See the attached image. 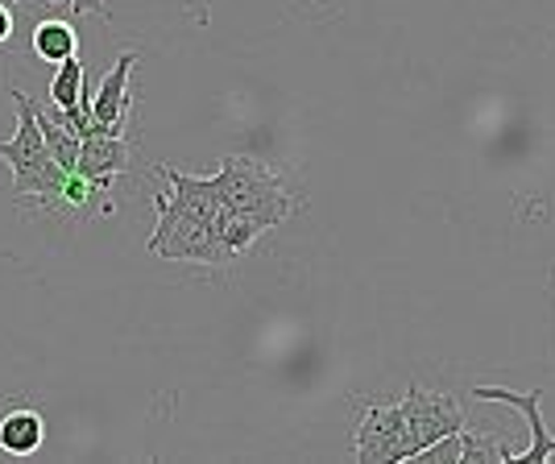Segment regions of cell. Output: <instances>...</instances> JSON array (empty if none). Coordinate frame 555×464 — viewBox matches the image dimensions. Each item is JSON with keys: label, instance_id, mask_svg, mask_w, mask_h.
Masks as SVG:
<instances>
[{"label": "cell", "instance_id": "obj_2", "mask_svg": "<svg viewBox=\"0 0 555 464\" xmlns=\"http://www.w3.org/2000/svg\"><path fill=\"white\" fill-rule=\"evenodd\" d=\"M13 104H17V133H13V141H0V163H9V170H13V199L17 204L34 199V208L54 211V199H59V186H63L67 170H59L50 158L34 95H25L17 88Z\"/></svg>", "mask_w": 555, "mask_h": 464}, {"label": "cell", "instance_id": "obj_12", "mask_svg": "<svg viewBox=\"0 0 555 464\" xmlns=\"http://www.w3.org/2000/svg\"><path fill=\"white\" fill-rule=\"evenodd\" d=\"M38 125H42V141H47L54 166H59V170H75V163H79V141L83 138H79L70 125H63V120H54L50 113H42V108H38Z\"/></svg>", "mask_w": 555, "mask_h": 464}, {"label": "cell", "instance_id": "obj_3", "mask_svg": "<svg viewBox=\"0 0 555 464\" xmlns=\"http://www.w3.org/2000/svg\"><path fill=\"white\" fill-rule=\"evenodd\" d=\"M145 249L163 261H199V266H229V257L220 249L211 220L191 216L179 204H170L166 195H158V224L150 232Z\"/></svg>", "mask_w": 555, "mask_h": 464}, {"label": "cell", "instance_id": "obj_1", "mask_svg": "<svg viewBox=\"0 0 555 464\" xmlns=\"http://www.w3.org/2000/svg\"><path fill=\"white\" fill-rule=\"evenodd\" d=\"M211 183H216V195L224 208L254 216L266 232L278 229L302 204L299 191L286 183L274 166L261 158H245V154L220 158V170L211 175Z\"/></svg>", "mask_w": 555, "mask_h": 464}, {"label": "cell", "instance_id": "obj_11", "mask_svg": "<svg viewBox=\"0 0 555 464\" xmlns=\"http://www.w3.org/2000/svg\"><path fill=\"white\" fill-rule=\"evenodd\" d=\"M83 79H88V70H83V63H79V54H70L67 63H59L54 79H50V104H54V120H63V116L75 113L79 92H83Z\"/></svg>", "mask_w": 555, "mask_h": 464}, {"label": "cell", "instance_id": "obj_13", "mask_svg": "<svg viewBox=\"0 0 555 464\" xmlns=\"http://www.w3.org/2000/svg\"><path fill=\"white\" fill-rule=\"evenodd\" d=\"M456 443H461V464H509L514 448L489 436V431H456Z\"/></svg>", "mask_w": 555, "mask_h": 464}, {"label": "cell", "instance_id": "obj_10", "mask_svg": "<svg viewBox=\"0 0 555 464\" xmlns=\"http://www.w3.org/2000/svg\"><path fill=\"white\" fill-rule=\"evenodd\" d=\"M29 50L42 59V63H67L70 54L79 50V34H75V22H59V17H47V22L34 25V38H29Z\"/></svg>", "mask_w": 555, "mask_h": 464}, {"label": "cell", "instance_id": "obj_9", "mask_svg": "<svg viewBox=\"0 0 555 464\" xmlns=\"http://www.w3.org/2000/svg\"><path fill=\"white\" fill-rule=\"evenodd\" d=\"M47 443V418L34 407H9L0 415V452L9 456H34Z\"/></svg>", "mask_w": 555, "mask_h": 464}, {"label": "cell", "instance_id": "obj_8", "mask_svg": "<svg viewBox=\"0 0 555 464\" xmlns=\"http://www.w3.org/2000/svg\"><path fill=\"white\" fill-rule=\"evenodd\" d=\"M133 166V150H129V138H108V133H92V138L79 141V163L75 170L88 175L104 195L113 191L116 175H125Z\"/></svg>", "mask_w": 555, "mask_h": 464}, {"label": "cell", "instance_id": "obj_4", "mask_svg": "<svg viewBox=\"0 0 555 464\" xmlns=\"http://www.w3.org/2000/svg\"><path fill=\"white\" fill-rule=\"evenodd\" d=\"M402 423H406V461H415L423 448H431L443 436H456L464 427L461 402L448 390H427L411 382V390L402 395Z\"/></svg>", "mask_w": 555, "mask_h": 464}, {"label": "cell", "instance_id": "obj_5", "mask_svg": "<svg viewBox=\"0 0 555 464\" xmlns=\"http://www.w3.org/2000/svg\"><path fill=\"white\" fill-rule=\"evenodd\" d=\"M357 461L406 464V423L398 402H370L357 418Z\"/></svg>", "mask_w": 555, "mask_h": 464}, {"label": "cell", "instance_id": "obj_15", "mask_svg": "<svg viewBox=\"0 0 555 464\" xmlns=\"http://www.w3.org/2000/svg\"><path fill=\"white\" fill-rule=\"evenodd\" d=\"M9 4H22V0H9ZM75 13H108V4L104 0H67Z\"/></svg>", "mask_w": 555, "mask_h": 464}, {"label": "cell", "instance_id": "obj_7", "mask_svg": "<svg viewBox=\"0 0 555 464\" xmlns=\"http://www.w3.org/2000/svg\"><path fill=\"white\" fill-rule=\"evenodd\" d=\"M138 67V54L125 50L113 63V70L95 83L92 95V133H108V138H125L129 125V75ZM88 133V138H92Z\"/></svg>", "mask_w": 555, "mask_h": 464}, {"label": "cell", "instance_id": "obj_6", "mask_svg": "<svg viewBox=\"0 0 555 464\" xmlns=\"http://www.w3.org/2000/svg\"><path fill=\"white\" fill-rule=\"evenodd\" d=\"M473 398H481V402H502L509 411H518V415L527 418V427H531V443L522 448V452H514L509 464H543L555 456V436L547 431V423H543V390H509V386H473Z\"/></svg>", "mask_w": 555, "mask_h": 464}, {"label": "cell", "instance_id": "obj_14", "mask_svg": "<svg viewBox=\"0 0 555 464\" xmlns=\"http://www.w3.org/2000/svg\"><path fill=\"white\" fill-rule=\"evenodd\" d=\"M13 38V4L9 0H0V47Z\"/></svg>", "mask_w": 555, "mask_h": 464}]
</instances>
